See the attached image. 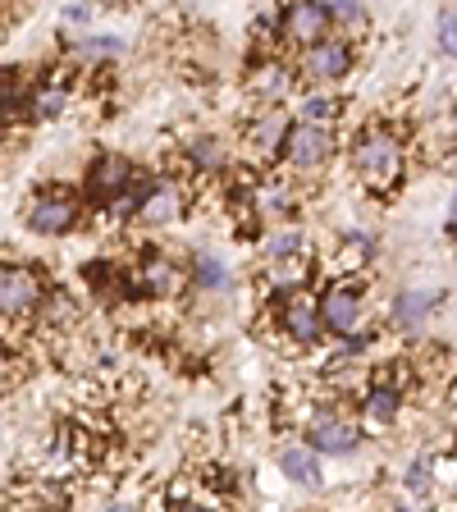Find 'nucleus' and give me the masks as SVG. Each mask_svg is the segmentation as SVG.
<instances>
[{
  "mask_svg": "<svg viewBox=\"0 0 457 512\" xmlns=\"http://www.w3.org/2000/svg\"><path fill=\"white\" fill-rule=\"evenodd\" d=\"M188 165L197 174H220L224 165H229V151H224L220 138H211V133H206V138H192L188 142Z\"/></svg>",
  "mask_w": 457,
  "mask_h": 512,
  "instance_id": "obj_20",
  "label": "nucleus"
},
{
  "mask_svg": "<svg viewBox=\"0 0 457 512\" xmlns=\"http://www.w3.org/2000/svg\"><path fill=\"white\" fill-rule=\"evenodd\" d=\"M279 32L293 46H311L334 32V14L325 0H288L284 14H279Z\"/></svg>",
  "mask_w": 457,
  "mask_h": 512,
  "instance_id": "obj_9",
  "label": "nucleus"
},
{
  "mask_svg": "<svg viewBox=\"0 0 457 512\" xmlns=\"http://www.w3.org/2000/svg\"><path fill=\"white\" fill-rule=\"evenodd\" d=\"M247 87H252L266 106H275L279 96H288V87H293V69H288V64H279V60H266V64H256V69H252Z\"/></svg>",
  "mask_w": 457,
  "mask_h": 512,
  "instance_id": "obj_17",
  "label": "nucleus"
},
{
  "mask_svg": "<svg viewBox=\"0 0 457 512\" xmlns=\"http://www.w3.org/2000/svg\"><path fill=\"white\" fill-rule=\"evenodd\" d=\"M398 412H403V389L398 384H371L362 394V416L371 426H389V421H398Z\"/></svg>",
  "mask_w": 457,
  "mask_h": 512,
  "instance_id": "obj_16",
  "label": "nucleus"
},
{
  "mask_svg": "<svg viewBox=\"0 0 457 512\" xmlns=\"http://www.w3.org/2000/svg\"><path fill=\"white\" fill-rule=\"evenodd\" d=\"M334 14V23H366V10H362V0H325Z\"/></svg>",
  "mask_w": 457,
  "mask_h": 512,
  "instance_id": "obj_27",
  "label": "nucleus"
},
{
  "mask_svg": "<svg viewBox=\"0 0 457 512\" xmlns=\"http://www.w3.org/2000/svg\"><path fill=\"white\" fill-rule=\"evenodd\" d=\"M96 5H110V10H119V5H133V0H96Z\"/></svg>",
  "mask_w": 457,
  "mask_h": 512,
  "instance_id": "obj_30",
  "label": "nucleus"
},
{
  "mask_svg": "<svg viewBox=\"0 0 457 512\" xmlns=\"http://www.w3.org/2000/svg\"><path fill=\"white\" fill-rule=\"evenodd\" d=\"M316 302H320V325H325L330 334L348 339V334L362 330L366 302H362V284H357V279H334Z\"/></svg>",
  "mask_w": 457,
  "mask_h": 512,
  "instance_id": "obj_5",
  "label": "nucleus"
},
{
  "mask_svg": "<svg viewBox=\"0 0 457 512\" xmlns=\"http://www.w3.org/2000/svg\"><path fill=\"white\" fill-rule=\"evenodd\" d=\"M403 485H407V494L426 499V494L435 490V458H412V467H407Z\"/></svg>",
  "mask_w": 457,
  "mask_h": 512,
  "instance_id": "obj_23",
  "label": "nucleus"
},
{
  "mask_svg": "<svg viewBox=\"0 0 457 512\" xmlns=\"http://www.w3.org/2000/svg\"><path fill=\"white\" fill-rule=\"evenodd\" d=\"M78 220H83V202L69 188H42L28 202V229L42 238L69 234V229H78Z\"/></svg>",
  "mask_w": 457,
  "mask_h": 512,
  "instance_id": "obj_3",
  "label": "nucleus"
},
{
  "mask_svg": "<svg viewBox=\"0 0 457 512\" xmlns=\"http://www.w3.org/2000/svg\"><path fill=\"white\" fill-rule=\"evenodd\" d=\"M339 110H343V101H334V96H325V92H311L307 101H302L298 119H316V124H334V119H339Z\"/></svg>",
  "mask_w": 457,
  "mask_h": 512,
  "instance_id": "obj_24",
  "label": "nucleus"
},
{
  "mask_svg": "<svg viewBox=\"0 0 457 512\" xmlns=\"http://www.w3.org/2000/svg\"><path fill=\"white\" fill-rule=\"evenodd\" d=\"M183 288V270L174 266L165 252H156V247H147L138 261V270H133V293H147V298H174Z\"/></svg>",
  "mask_w": 457,
  "mask_h": 512,
  "instance_id": "obj_11",
  "label": "nucleus"
},
{
  "mask_svg": "<svg viewBox=\"0 0 457 512\" xmlns=\"http://www.w3.org/2000/svg\"><path fill=\"white\" fill-rule=\"evenodd\" d=\"M192 279H197V288H206V293H220V288H229V266H224L215 252H197L192 256Z\"/></svg>",
  "mask_w": 457,
  "mask_h": 512,
  "instance_id": "obj_21",
  "label": "nucleus"
},
{
  "mask_svg": "<svg viewBox=\"0 0 457 512\" xmlns=\"http://www.w3.org/2000/svg\"><path fill=\"white\" fill-rule=\"evenodd\" d=\"M311 275H316V261L311 252L298 256H266V270H261V288H270L275 298L293 293V288H311Z\"/></svg>",
  "mask_w": 457,
  "mask_h": 512,
  "instance_id": "obj_12",
  "label": "nucleus"
},
{
  "mask_svg": "<svg viewBox=\"0 0 457 512\" xmlns=\"http://www.w3.org/2000/svg\"><path fill=\"white\" fill-rule=\"evenodd\" d=\"M330 156H334V128L316 124V119H298L288 128L284 151H279V160L293 165V170H320Z\"/></svg>",
  "mask_w": 457,
  "mask_h": 512,
  "instance_id": "obj_6",
  "label": "nucleus"
},
{
  "mask_svg": "<svg viewBox=\"0 0 457 512\" xmlns=\"http://www.w3.org/2000/svg\"><path fill=\"white\" fill-rule=\"evenodd\" d=\"M183 211H188V197H183L179 183L156 179V188H151L138 206V220L142 224H174V220H183Z\"/></svg>",
  "mask_w": 457,
  "mask_h": 512,
  "instance_id": "obj_14",
  "label": "nucleus"
},
{
  "mask_svg": "<svg viewBox=\"0 0 457 512\" xmlns=\"http://www.w3.org/2000/svg\"><path fill=\"white\" fill-rule=\"evenodd\" d=\"M83 55H119V42H110V37H83V42H74Z\"/></svg>",
  "mask_w": 457,
  "mask_h": 512,
  "instance_id": "obj_28",
  "label": "nucleus"
},
{
  "mask_svg": "<svg viewBox=\"0 0 457 512\" xmlns=\"http://www.w3.org/2000/svg\"><path fill=\"white\" fill-rule=\"evenodd\" d=\"M430 307H435L430 293H421V288H403V293H394V302H389V316H394L398 330H416V325L430 316Z\"/></svg>",
  "mask_w": 457,
  "mask_h": 512,
  "instance_id": "obj_19",
  "label": "nucleus"
},
{
  "mask_svg": "<svg viewBox=\"0 0 457 512\" xmlns=\"http://www.w3.org/2000/svg\"><path fill=\"white\" fill-rule=\"evenodd\" d=\"M279 330L298 343V348H316L320 343L325 325H320V302L311 288H293V293L279 298Z\"/></svg>",
  "mask_w": 457,
  "mask_h": 512,
  "instance_id": "obj_8",
  "label": "nucleus"
},
{
  "mask_svg": "<svg viewBox=\"0 0 457 512\" xmlns=\"http://www.w3.org/2000/svg\"><path fill=\"white\" fill-rule=\"evenodd\" d=\"M307 444L316 448L320 458H348L352 448L362 444V430L334 412H316L307 421Z\"/></svg>",
  "mask_w": 457,
  "mask_h": 512,
  "instance_id": "obj_10",
  "label": "nucleus"
},
{
  "mask_svg": "<svg viewBox=\"0 0 457 512\" xmlns=\"http://www.w3.org/2000/svg\"><path fill=\"white\" fill-rule=\"evenodd\" d=\"M46 279L32 266H19V261H0V316L5 320H32L46 302Z\"/></svg>",
  "mask_w": 457,
  "mask_h": 512,
  "instance_id": "obj_2",
  "label": "nucleus"
},
{
  "mask_svg": "<svg viewBox=\"0 0 457 512\" xmlns=\"http://www.w3.org/2000/svg\"><path fill=\"white\" fill-rule=\"evenodd\" d=\"M298 252H307V229H279V234H270V243H266V256H298Z\"/></svg>",
  "mask_w": 457,
  "mask_h": 512,
  "instance_id": "obj_25",
  "label": "nucleus"
},
{
  "mask_svg": "<svg viewBox=\"0 0 457 512\" xmlns=\"http://www.w3.org/2000/svg\"><path fill=\"white\" fill-rule=\"evenodd\" d=\"M288 128H293V119H288L279 106H266L252 124H247V147H252L256 156L275 160L279 151H284V142H288Z\"/></svg>",
  "mask_w": 457,
  "mask_h": 512,
  "instance_id": "obj_13",
  "label": "nucleus"
},
{
  "mask_svg": "<svg viewBox=\"0 0 457 512\" xmlns=\"http://www.w3.org/2000/svg\"><path fill=\"white\" fill-rule=\"evenodd\" d=\"M448 229H457V192H453V202H448Z\"/></svg>",
  "mask_w": 457,
  "mask_h": 512,
  "instance_id": "obj_29",
  "label": "nucleus"
},
{
  "mask_svg": "<svg viewBox=\"0 0 457 512\" xmlns=\"http://www.w3.org/2000/svg\"><path fill=\"white\" fill-rule=\"evenodd\" d=\"M439 51L457 60V10H439Z\"/></svg>",
  "mask_w": 457,
  "mask_h": 512,
  "instance_id": "obj_26",
  "label": "nucleus"
},
{
  "mask_svg": "<svg viewBox=\"0 0 457 512\" xmlns=\"http://www.w3.org/2000/svg\"><path fill=\"white\" fill-rule=\"evenodd\" d=\"M298 211V197L288 188V179H256L252 183V215H266V220H288Z\"/></svg>",
  "mask_w": 457,
  "mask_h": 512,
  "instance_id": "obj_15",
  "label": "nucleus"
},
{
  "mask_svg": "<svg viewBox=\"0 0 457 512\" xmlns=\"http://www.w3.org/2000/svg\"><path fill=\"white\" fill-rule=\"evenodd\" d=\"M133 160L128 156H115V151H106V156H96L92 165H87V183H83V192H87V202L92 206H101V211H110V206L119 202L128 192V183H133Z\"/></svg>",
  "mask_w": 457,
  "mask_h": 512,
  "instance_id": "obj_7",
  "label": "nucleus"
},
{
  "mask_svg": "<svg viewBox=\"0 0 457 512\" xmlns=\"http://www.w3.org/2000/svg\"><path fill=\"white\" fill-rule=\"evenodd\" d=\"M352 64H357V51H352L348 37H320V42L302 46L298 55V74L307 83H339V78L352 74Z\"/></svg>",
  "mask_w": 457,
  "mask_h": 512,
  "instance_id": "obj_4",
  "label": "nucleus"
},
{
  "mask_svg": "<svg viewBox=\"0 0 457 512\" xmlns=\"http://www.w3.org/2000/svg\"><path fill=\"white\" fill-rule=\"evenodd\" d=\"M64 110H69V87H55V83L37 87L28 101V119H60Z\"/></svg>",
  "mask_w": 457,
  "mask_h": 512,
  "instance_id": "obj_22",
  "label": "nucleus"
},
{
  "mask_svg": "<svg viewBox=\"0 0 457 512\" xmlns=\"http://www.w3.org/2000/svg\"><path fill=\"white\" fill-rule=\"evenodd\" d=\"M352 170L371 192H394L403 183L407 170V151L398 142V133L389 128H366L362 138L352 142Z\"/></svg>",
  "mask_w": 457,
  "mask_h": 512,
  "instance_id": "obj_1",
  "label": "nucleus"
},
{
  "mask_svg": "<svg viewBox=\"0 0 457 512\" xmlns=\"http://www.w3.org/2000/svg\"><path fill=\"white\" fill-rule=\"evenodd\" d=\"M279 471H284L293 485H320V453L311 444H288L279 453Z\"/></svg>",
  "mask_w": 457,
  "mask_h": 512,
  "instance_id": "obj_18",
  "label": "nucleus"
}]
</instances>
